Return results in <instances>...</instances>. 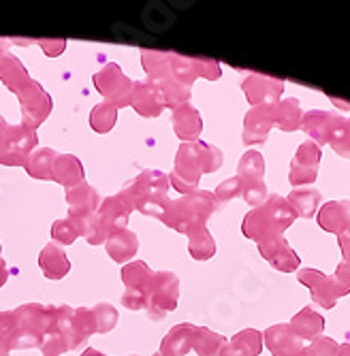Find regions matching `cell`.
I'll use <instances>...</instances> for the list:
<instances>
[{
  "instance_id": "cell-1",
  "label": "cell",
  "mask_w": 350,
  "mask_h": 356,
  "mask_svg": "<svg viewBox=\"0 0 350 356\" xmlns=\"http://www.w3.org/2000/svg\"><path fill=\"white\" fill-rule=\"evenodd\" d=\"M141 67L150 81L169 79L184 88L193 86L195 79L205 77L209 81L220 79V64L207 58H186L171 51L141 49Z\"/></svg>"
},
{
  "instance_id": "cell-2",
  "label": "cell",
  "mask_w": 350,
  "mask_h": 356,
  "mask_svg": "<svg viewBox=\"0 0 350 356\" xmlns=\"http://www.w3.org/2000/svg\"><path fill=\"white\" fill-rule=\"evenodd\" d=\"M222 167V152L205 141L184 143L175 156V169L169 175V184L180 194L197 192L203 173H214Z\"/></svg>"
},
{
  "instance_id": "cell-3",
  "label": "cell",
  "mask_w": 350,
  "mask_h": 356,
  "mask_svg": "<svg viewBox=\"0 0 350 356\" xmlns=\"http://www.w3.org/2000/svg\"><path fill=\"white\" fill-rule=\"evenodd\" d=\"M169 175L163 171L145 169L135 179L124 184L120 197L122 201L131 207V211H141L143 216H152L161 220L165 213V207L169 203L167 192H169Z\"/></svg>"
},
{
  "instance_id": "cell-4",
  "label": "cell",
  "mask_w": 350,
  "mask_h": 356,
  "mask_svg": "<svg viewBox=\"0 0 350 356\" xmlns=\"http://www.w3.org/2000/svg\"><path fill=\"white\" fill-rule=\"evenodd\" d=\"M218 203L214 199V192L197 190L190 194H182L177 201H169L165 213L161 218L163 224L182 235H195L205 229L209 216L216 211Z\"/></svg>"
},
{
  "instance_id": "cell-5",
  "label": "cell",
  "mask_w": 350,
  "mask_h": 356,
  "mask_svg": "<svg viewBox=\"0 0 350 356\" xmlns=\"http://www.w3.org/2000/svg\"><path fill=\"white\" fill-rule=\"evenodd\" d=\"M295 218L297 216L291 209L289 201L278 197V194H271L263 205L252 209L244 218L241 233L248 239L263 243V241H269L273 237H282V231L289 229V226L295 222Z\"/></svg>"
},
{
  "instance_id": "cell-6",
  "label": "cell",
  "mask_w": 350,
  "mask_h": 356,
  "mask_svg": "<svg viewBox=\"0 0 350 356\" xmlns=\"http://www.w3.org/2000/svg\"><path fill=\"white\" fill-rule=\"evenodd\" d=\"M17 329L11 337V350L41 348L43 339L54 331L56 307L43 303H26L15 309Z\"/></svg>"
},
{
  "instance_id": "cell-7",
  "label": "cell",
  "mask_w": 350,
  "mask_h": 356,
  "mask_svg": "<svg viewBox=\"0 0 350 356\" xmlns=\"http://www.w3.org/2000/svg\"><path fill=\"white\" fill-rule=\"evenodd\" d=\"M103 203V197L97 188L90 184H79L67 190V205H69V220L77 226V231L90 245H103L105 237L99 231L97 211Z\"/></svg>"
},
{
  "instance_id": "cell-8",
  "label": "cell",
  "mask_w": 350,
  "mask_h": 356,
  "mask_svg": "<svg viewBox=\"0 0 350 356\" xmlns=\"http://www.w3.org/2000/svg\"><path fill=\"white\" fill-rule=\"evenodd\" d=\"M120 275H122V284H124L122 305L131 312H141V309L148 312L154 271L143 261H131L122 267Z\"/></svg>"
},
{
  "instance_id": "cell-9",
  "label": "cell",
  "mask_w": 350,
  "mask_h": 356,
  "mask_svg": "<svg viewBox=\"0 0 350 356\" xmlns=\"http://www.w3.org/2000/svg\"><path fill=\"white\" fill-rule=\"evenodd\" d=\"M39 145L37 131L19 126H7L5 133H0V165L5 167H24L30 154Z\"/></svg>"
},
{
  "instance_id": "cell-10",
  "label": "cell",
  "mask_w": 350,
  "mask_h": 356,
  "mask_svg": "<svg viewBox=\"0 0 350 356\" xmlns=\"http://www.w3.org/2000/svg\"><path fill=\"white\" fill-rule=\"evenodd\" d=\"M92 81H94V88H97L105 96V101L111 103L113 107L118 109L131 107V94H133L135 81L126 77L116 62H107L105 67L92 77Z\"/></svg>"
},
{
  "instance_id": "cell-11",
  "label": "cell",
  "mask_w": 350,
  "mask_h": 356,
  "mask_svg": "<svg viewBox=\"0 0 350 356\" xmlns=\"http://www.w3.org/2000/svg\"><path fill=\"white\" fill-rule=\"evenodd\" d=\"M17 101L22 107V126L30 128V131H37V128L49 118V113L54 109L51 96L35 79H30V83L17 94Z\"/></svg>"
},
{
  "instance_id": "cell-12",
  "label": "cell",
  "mask_w": 350,
  "mask_h": 356,
  "mask_svg": "<svg viewBox=\"0 0 350 356\" xmlns=\"http://www.w3.org/2000/svg\"><path fill=\"white\" fill-rule=\"evenodd\" d=\"M180 299V280L171 271H156L152 280L150 307L148 316L152 320H163L169 312L177 307Z\"/></svg>"
},
{
  "instance_id": "cell-13",
  "label": "cell",
  "mask_w": 350,
  "mask_h": 356,
  "mask_svg": "<svg viewBox=\"0 0 350 356\" xmlns=\"http://www.w3.org/2000/svg\"><path fill=\"white\" fill-rule=\"evenodd\" d=\"M299 282L312 290V299L325 309L335 307L337 299L346 295L340 286V282L335 280V275L329 277V275H325L321 271H314V269H301Z\"/></svg>"
},
{
  "instance_id": "cell-14",
  "label": "cell",
  "mask_w": 350,
  "mask_h": 356,
  "mask_svg": "<svg viewBox=\"0 0 350 356\" xmlns=\"http://www.w3.org/2000/svg\"><path fill=\"white\" fill-rule=\"evenodd\" d=\"M241 90L246 92V99L252 107H263V105L280 103L278 99L284 92V83L273 77L248 75L241 83Z\"/></svg>"
},
{
  "instance_id": "cell-15",
  "label": "cell",
  "mask_w": 350,
  "mask_h": 356,
  "mask_svg": "<svg viewBox=\"0 0 350 356\" xmlns=\"http://www.w3.org/2000/svg\"><path fill=\"white\" fill-rule=\"evenodd\" d=\"M129 218H131V207L122 201L120 194H113V197L103 199V203L97 211V224H99L101 235L107 239L111 233L126 229Z\"/></svg>"
},
{
  "instance_id": "cell-16",
  "label": "cell",
  "mask_w": 350,
  "mask_h": 356,
  "mask_svg": "<svg viewBox=\"0 0 350 356\" xmlns=\"http://www.w3.org/2000/svg\"><path fill=\"white\" fill-rule=\"evenodd\" d=\"M318 163H321V145H316L314 141H308L299 147L295 154L293 167H291V184L305 186L312 184L318 175Z\"/></svg>"
},
{
  "instance_id": "cell-17",
  "label": "cell",
  "mask_w": 350,
  "mask_h": 356,
  "mask_svg": "<svg viewBox=\"0 0 350 356\" xmlns=\"http://www.w3.org/2000/svg\"><path fill=\"white\" fill-rule=\"evenodd\" d=\"M276 105H263V107H254L248 111L244 120V143L246 145H259L267 141L271 126L276 124Z\"/></svg>"
},
{
  "instance_id": "cell-18",
  "label": "cell",
  "mask_w": 350,
  "mask_h": 356,
  "mask_svg": "<svg viewBox=\"0 0 350 356\" xmlns=\"http://www.w3.org/2000/svg\"><path fill=\"white\" fill-rule=\"evenodd\" d=\"M265 343L271 356H303V339L291 329V325H276L265 331Z\"/></svg>"
},
{
  "instance_id": "cell-19",
  "label": "cell",
  "mask_w": 350,
  "mask_h": 356,
  "mask_svg": "<svg viewBox=\"0 0 350 356\" xmlns=\"http://www.w3.org/2000/svg\"><path fill=\"white\" fill-rule=\"evenodd\" d=\"M131 107L141 118H158L165 109V101H163L161 90L156 88V83L145 79V81H135L133 94H131Z\"/></svg>"
},
{
  "instance_id": "cell-20",
  "label": "cell",
  "mask_w": 350,
  "mask_h": 356,
  "mask_svg": "<svg viewBox=\"0 0 350 356\" xmlns=\"http://www.w3.org/2000/svg\"><path fill=\"white\" fill-rule=\"evenodd\" d=\"M259 252L265 261H269V265L278 271H284V273H291V271H297L301 261L299 256L291 250L289 241L284 237H273L269 241H263L259 243Z\"/></svg>"
},
{
  "instance_id": "cell-21",
  "label": "cell",
  "mask_w": 350,
  "mask_h": 356,
  "mask_svg": "<svg viewBox=\"0 0 350 356\" xmlns=\"http://www.w3.org/2000/svg\"><path fill=\"white\" fill-rule=\"evenodd\" d=\"M344 124V118L333 115V113H325V111H310L303 120H301V128L316 139V145L321 143H331L337 135V131Z\"/></svg>"
},
{
  "instance_id": "cell-22",
  "label": "cell",
  "mask_w": 350,
  "mask_h": 356,
  "mask_svg": "<svg viewBox=\"0 0 350 356\" xmlns=\"http://www.w3.org/2000/svg\"><path fill=\"white\" fill-rule=\"evenodd\" d=\"M171 124H173V131L175 135L184 141V143H193V141H199V135L203 131V120L199 115V111L186 103L177 109H173V115H171Z\"/></svg>"
},
{
  "instance_id": "cell-23",
  "label": "cell",
  "mask_w": 350,
  "mask_h": 356,
  "mask_svg": "<svg viewBox=\"0 0 350 356\" xmlns=\"http://www.w3.org/2000/svg\"><path fill=\"white\" fill-rule=\"evenodd\" d=\"M39 267L43 271V275L51 282H58V280H65L71 271V261L65 252V248H60L58 243L49 241L41 254H39Z\"/></svg>"
},
{
  "instance_id": "cell-24",
  "label": "cell",
  "mask_w": 350,
  "mask_h": 356,
  "mask_svg": "<svg viewBox=\"0 0 350 356\" xmlns=\"http://www.w3.org/2000/svg\"><path fill=\"white\" fill-rule=\"evenodd\" d=\"M197 329L199 327L186 325V322L184 325L173 327L161 343V354L163 356H186L190 350H195Z\"/></svg>"
},
{
  "instance_id": "cell-25",
  "label": "cell",
  "mask_w": 350,
  "mask_h": 356,
  "mask_svg": "<svg viewBox=\"0 0 350 356\" xmlns=\"http://www.w3.org/2000/svg\"><path fill=\"white\" fill-rule=\"evenodd\" d=\"M105 250H107L111 261H116L118 265H126V263H131V258L137 254L139 239H137V235L133 231L122 229V231L111 233L105 239Z\"/></svg>"
},
{
  "instance_id": "cell-26",
  "label": "cell",
  "mask_w": 350,
  "mask_h": 356,
  "mask_svg": "<svg viewBox=\"0 0 350 356\" xmlns=\"http://www.w3.org/2000/svg\"><path fill=\"white\" fill-rule=\"evenodd\" d=\"M86 179V171L81 160L73 154H58L56 165H54V173H51V181L62 184L67 190L83 184Z\"/></svg>"
},
{
  "instance_id": "cell-27",
  "label": "cell",
  "mask_w": 350,
  "mask_h": 356,
  "mask_svg": "<svg viewBox=\"0 0 350 356\" xmlns=\"http://www.w3.org/2000/svg\"><path fill=\"white\" fill-rule=\"evenodd\" d=\"M318 224L323 226L327 233L342 235L350 229V203L348 201H335L327 203L321 213H318Z\"/></svg>"
},
{
  "instance_id": "cell-28",
  "label": "cell",
  "mask_w": 350,
  "mask_h": 356,
  "mask_svg": "<svg viewBox=\"0 0 350 356\" xmlns=\"http://www.w3.org/2000/svg\"><path fill=\"white\" fill-rule=\"evenodd\" d=\"M0 81H3L15 96L30 83V75L26 67L13 54H7L0 60Z\"/></svg>"
},
{
  "instance_id": "cell-29",
  "label": "cell",
  "mask_w": 350,
  "mask_h": 356,
  "mask_svg": "<svg viewBox=\"0 0 350 356\" xmlns=\"http://www.w3.org/2000/svg\"><path fill=\"white\" fill-rule=\"evenodd\" d=\"M291 329L305 341H314L325 331V320L321 314H316L312 307H303L291 322Z\"/></svg>"
},
{
  "instance_id": "cell-30",
  "label": "cell",
  "mask_w": 350,
  "mask_h": 356,
  "mask_svg": "<svg viewBox=\"0 0 350 356\" xmlns=\"http://www.w3.org/2000/svg\"><path fill=\"white\" fill-rule=\"evenodd\" d=\"M56 158H58V152L49 149V147H41V149H35L30 154L28 163L24 165L26 173L35 179H45V181H51V173H54V165H56Z\"/></svg>"
},
{
  "instance_id": "cell-31",
  "label": "cell",
  "mask_w": 350,
  "mask_h": 356,
  "mask_svg": "<svg viewBox=\"0 0 350 356\" xmlns=\"http://www.w3.org/2000/svg\"><path fill=\"white\" fill-rule=\"evenodd\" d=\"M321 203V192L318 190H310V188H295L289 194V205L295 211V216L301 218H312L316 213V207Z\"/></svg>"
},
{
  "instance_id": "cell-32",
  "label": "cell",
  "mask_w": 350,
  "mask_h": 356,
  "mask_svg": "<svg viewBox=\"0 0 350 356\" xmlns=\"http://www.w3.org/2000/svg\"><path fill=\"white\" fill-rule=\"evenodd\" d=\"M276 124L280 126V131L293 133L301 126V107L297 99H286L282 103H276Z\"/></svg>"
},
{
  "instance_id": "cell-33",
  "label": "cell",
  "mask_w": 350,
  "mask_h": 356,
  "mask_svg": "<svg viewBox=\"0 0 350 356\" xmlns=\"http://www.w3.org/2000/svg\"><path fill=\"white\" fill-rule=\"evenodd\" d=\"M118 111L120 109L113 107L107 101L94 105L92 111H90V126H92V131L99 133V135H107L111 128L116 126V122H118Z\"/></svg>"
},
{
  "instance_id": "cell-34",
  "label": "cell",
  "mask_w": 350,
  "mask_h": 356,
  "mask_svg": "<svg viewBox=\"0 0 350 356\" xmlns=\"http://www.w3.org/2000/svg\"><path fill=\"white\" fill-rule=\"evenodd\" d=\"M229 346L237 356H259L263 350V335L257 329H244L229 341Z\"/></svg>"
},
{
  "instance_id": "cell-35",
  "label": "cell",
  "mask_w": 350,
  "mask_h": 356,
  "mask_svg": "<svg viewBox=\"0 0 350 356\" xmlns=\"http://www.w3.org/2000/svg\"><path fill=\"white\" fill-rule=\"evenodd\" d=\"M265 175V160L259 152H246L239 160V167H237V177L244 184L250 181H261Z\"/></svg>"
},
{
  "instance_id": "cell-36",
  "label": "cell",
  "mask_w": 350,
  "mask_h": 356,
  "mask_svg": "<svg viewBox=\"0 0 350 356\" xmlns=\"http://www.w3.org/2000/svg\"><path fill=\"white\" fill-rule=\"evenodd\" d=\"M227 337H222L205 327L197 329V339H195V352L199 356H218V352L227 346Z\"/></svg>"
},
{
  "instance_id": "cell-37",
  "label": "cell",
  "mask_w": 350,
  "mask_h": 356,
  "mask_svg": "<svg viewBox=\"0 0 350 356\" xmlns=\"http://www.w3.org/2000/svg\"><path fill=\"white\" fill-rule=\"evenodd\" d=\"M188 252H190V256L195 258V261H207V258H212L216 254V241H214V237L209 235L207 229L190 235Z\"/></svg>"
},
{
  "instance_id": "cell-38",
  "label": "cell",
  "mask_w": 350,
  "mask_h": 356,
  "mask_svg": "<svg viewBox=\"0 0 350 356\" xmlns=\"http://www.w3.org/2000/svg\"><path fill=\"white\" fill-rule=\"evenodd\" d=\"M92 314H94V320H97V333H101V335L113 331V327L118 325V309L111 303L94 305Z\"/></svg>"
},
{
  "instance_id": "cell-39",
  "label": "cell",
  "mask_w": 350,
  "mask_h": 356,
  "mask_svg": "<svg viewBox=\"0 0 350 356\" xmlns=\"http://www.w3.org/2000/svg\"><path fill=\"white\" fill-rule=\"evenodd\" d=\"M77 237H81V235L77 231V226L69 218L56 220L51 224V239H54V243H58V245H71V243H75Z\"/></svg>"
},
{
  "instance_id": "cell-40",
  "label": "cell",
  "mask_w": 350,
  "mask_h": 356,
  "mask_svg": "<svg viewBox=\"0 0 350 356\" xmlns=\"http://www.w3.org/2000/svg\"><path fill=\"white\" fill-rule=\"evenodd\" d=\"M239 194H244V181L235 175V177L227 179V181H222V184L216 188L214 199H216L218 205H222V203H227V201L239 197Z\"/></svg>"
},
{
  "instance_id": "cell-41",
  "label": "cell",
  "mask_w": 350,
  "mask_h": 356,
  "mask_svg": "<svg viewBox=\"0 0 350 356\" xmlns=\"http://www.w3.org/2000/svg\"><path fill=\"white\" fill-rule=\"evenodd\" d=\"M244 201L248 203V205H252V207H259V205H263L265 201H267V188H265V184H263V179L261 181H250V184H244Z\"/></svg>"
},
{
  "instance_id": "cell-42",
  "label": "cell",
  "mask_w": 350,
  "mask_h": 356,
  "mask_svg": "<svg viewBox=\"0 0 350 356\" xmlns=\"http://www.w3.org/2000/svg\"><path fill=\"white\" fill-rule=\"evenodd\" d=\"M340 354V346L329 339V337H316L308 348H305V356H337Z\"/></svg>"
},
{
  "instance_id": "cell-43",
  "label": "cell",
  "mask_w": 350,
  "mask_h": 356,
  "mask_svg": "<svg viewBox=\"0 0 350 356\" xmlns=\"http://www.w3.org/2000/svg\"><path fill=\"white\" fill-rule=\"evenodd\" d=\"M17 329V318H15V309L9 312H0V341L11 346V337ZM11 350V348H9Z\"/></svg>"
},
{
  "instance_id": "cell-44",
  "label": "cell",
  "mask_w": 350,
  "mask_h": 356,
  "mask_svg": "<svg viewBox=\"0 0 350 356\" xmlns=\"http://www.w3.org/2000/svg\"><path fill=\"white\" fill-rule=\"evenodd\" d=\"M41 352H43V356H60V354H65V352H67L65 337H62L58 331H51V333L43 339Z\"/></svg>"
},
{
  "instance_id": "cell-45",
  "label": "cell",
  "mask_w": 350,
  "mask_h": 356,
  "mask_svg": "<svg viewBox=\"0 0 350 356\" xmlns=\"http://www.w3.org/2000/svg\"><path fill=\"white\" fill-rule=\"evenodd\" d=\"M331 145L335 147V152L344 158H350V120H344L342 128L337 131L335 139L331 141Z\"/></svg>"
},
{
  "instance_id": "cell-46",
  "label": "cell",
  "mask_w": 350,
  "mask_h": 356,
  "mask_svg": "<svg viewBox=\"0 0 350 356\" xmlns=\"http://www.w3.org/2000/svg\"><path fill=\"white\" fill-rule=\"evenodd\" d=\"M33 43H37L45 51V56H49V58H58L62 51L67 49L65 39H35Z\"/></svg>"
},
{
  "instance_id": "cell-47",
  "label": "cell",
  "mask_w": 350,
  "mask_h": 356,
  "mask_svg": "<svg viewBox=\"0 0 350 356\" xmlns=\"http://www.w3.org/2000/svg\"><path fill=\"white\" fill-rule=\"evenodd\" d=\"M9 275H11V271H9L7 263L3 261V258H0V288H3L9 282Z\"/></svg>"
},
{
  "instance_id": "cell-48",
  "label": "cell",
  "mask_w": 350,
  "mask_h": 356,
  "mask_svg": "<svg viewBox=\"0 0 350 356\" xmlns=\"http://www.w3.org/2000/svg\"><path fill=\"white\" fill-rule=\"evenodd\" d=\"M9 45H11L9 39H0V60H3L9 54Z\"/></svg>"
},
{
  "instance_id": "cell-49",
  "label": "cell",
  "mask_w": 350,
  "mask_h": 356,
  "mask_svg": "<svg viewBox=\"0 0 350 356\" xmlns=\"http://www.w3.org/2000/svg\"><path fill=\"white\" fill-rule=\"evenodd\" d=\"M218 356H237V354H235V350H233V348L229 346V341H227V346L218 352Z\"/></svg>"
},
{
  "instance_id": "cell-50",
  "label": "cell",
  "mask_w": 350,
  "mask_h": 356,
  "mask_svg": "<svg viewBox=\"0 0 350 356\" xmlns=\"http://www.w3.org/2000/svg\"><path fill=\"white\" fill-rule=\"evenodd\" d=\"M81 356H107V354H103V352H99V350H94V348H86V350L81 352Z\"/></svg>"
},
{
  "instance_id": "cell-51",
  "label": "cell",
  "mask_w": 350,
  "mask_h": 356,
  "mask_svg": "<svg viewBox=\"0 0 350 356\" xmlns=\"http://www.w3.org/2000/svg\"><path fill=\"white\" fill-rule=\"evenodd\" d=\"M337 356H350V341L344 343V346H340V354Z\"/></svg>"
},
{
  "instance_id": "cell-52",
  "label": "cell",
  "mask_w": 350,
  "mask_h": 356,
  "mask_svg": "<svg viewBox=\"0 0 350 356\" xmlns=\"http://www.w3.org/2000/svg\"><path fill=\"white\" fill-rule=\"evenodd\" d=\"M7 126H9V124L5 122V118H3V115H0V133H5V131H7Z\"/></svg>"
},
{
  "instance_id": "cell-53",
  "label": "cell",
  "mask_w": 350,
  "mask_h": 356,
  "mask_svg": "<svg viewBox=\"0 0 350 356\" xmlns=\"http://www.w3.org/2000/svg\"><path fill=\"white\" fill-rule=\"evenodd\" d=\"M154 356H163V354H161V352H156V354H154Z\"/></svg>"
},
{
  "instance_id": "cell-54",
  "label": "cell",
  "mask_w": 350,
  "mask_h": 356,
  "mask_svg": "<svg viewBox=\"0 0 350 356\" xmlns=\"http://www.w3.org/2000/svg\"><path fill=\"white\" fill-rule=\"evenodd\" d=\"M0 250H3V245H0Z\"/></svg>"
},
{
  "instance_id": "cell-55",
  "label": "cell",
  "mask_w": 350,
  "mask_h": 356,
  "mask_svg": "<svg viewBox=\"0 0 350 356\" xmlns=\"http://www.w3.org/2000/svg\"><path fill=\"white\" fill-rule=\"evenodd\" d=\"M303 356H305V354H303Z\"/></svg>"
}]
</instances>
